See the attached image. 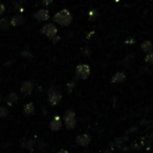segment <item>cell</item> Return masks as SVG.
Wrapping results in <instances>:
<instances>
[{
  "label": "cell",
  "instance_id": "cell-10",
  "mask_svg": "<svg viewBox=\"0 0 153 153\" xmlns=\"http://www.w3.org/2000/svg\"><path fill=\"white\" fill-rule=\"evenodd\" d=\"M125 80H126V74L124 72H117L112 78L113 83H121V82L125 81Z\"/></svg>",
  "mask_w": 153,
  "mask_h": 153
},
{
  "label": "cell",
  "instance_id": "cell-18",
  "mask_svg": "<svg viewBox=\"0 0 153 153\" xmlns=\"http://www.w3.org/2000/svg\"><path fill=\"white\" fill-rule=\"evenodd\" d=\"M4 10H5L4 5H3L2 3H0V16H1V15H2V14H3V12H4Z\"/></svg>",
  "mask_w": 153,
  "mask_h": 153
},
{
  "label": "cell",
  "instance_id": "cell-15",
  "mask_svg": "<svg viewBox=\"0 0 153 153\" xmlns=\"http://www.w3.org/2000/svg\"><path fill=\"white\" fill-rule=\"evenodd\" d=\"M145 61H146V63L153 65V51H150V53H148V55H147L146 58H145Z\"/></svg>",
  "mask_w": 153,
  "mask_h": 153
},
{
  "label": "cell",
  "instance_id": "cell-11",
  "mask_svg": "<svg viewBox=\"0 0 153 153\" xmlns=\"http://www.w3.org/2000/svg\"><path fill=\"white\" fill-rule=\"evenodd\" d=\"M23 22H24V20L21 16H15V17L11 20V24L13 26L21 25V24H23Z\"/></svg>",
  "mask_w": 153,
  "mask_h": 153
},
{
  "label": "cell",
  "instance_id": "cell-3",
  "mask_svg": "<svg viewBox=\"0 0 153 153\" xmlns=\"http://www.w3.org/2000/svg\"><path fill=\"white\" fill-rule=\"evenodd\" d=\"M64 122H65V126L67 129L71 130L74 128L76 124V115H74V112L72 110H67L65 112V115H64Z\"/></svg>",
  "mask_w": 153,
  "mask_h": 153
},
{
  "label": "cell",
  "instance_id": "cell-20",
  "mask_svg": "<svg viewBox=\"0 0 153 153\" xmlns=\"http://www.w3.org/2000/svg\"><path fill=\"white\" fill-rule=\"evenodd\" d=\"M58 153H68V152H67V151L65 150V149H62V150H60V151H59V152H58Z\"/></svg>",
  "mask_w": 153,
  "mask_h": 153
},
{
  "label": "cell",
  "instance_id": "cell-5",
  "mask_svg": "<svg viewBox=\"0 0 153 153\" xmlns=\"http://www.w3.org/2000/svg\"><path fill=\"white\" fill-rule=\"evenodd\" d=\"M62 99V96L61 94H60L58 90L56 89H53V90H49V94H48V102L51 105H53V106H55V105H57L58 103L61 101Z\"/></svg>",
  "mask_w": 153,
  "mask_h": 153
},
{
  "label": "cell",
  "instance_id": "cell-8",
  "mask_svg": "<svg viewBox=\"0 0 153 153\" xmlns=\"http://www.w3.org/2000/svg\"><path fill=\"white\" fill-rule=\"evenodd\" d=\"M61 126H62V123L59 117H55L53 121L51 122V129L53 130V131H58V130H60L61 129Z\"/></svg>",
  "mask_w": 153,
  "mask_h": 153
},
{
  "label": "cell",
  "instance_id": "cell-13",
  "mask_svg": "<svg viewBox=\"0 0 153 153\" xmlns=\"http://www.w3.org/2000/svg\"><path fill=\"white\" fill-rule=\"evenodd\" d=\"M34 110H35V106H34L33 103H28V104H26L25 106H24V109H23V111H24L25 114H32V113L34 112Z\"/></svg>",
  "mask_w": 153,
  "mask_h": 153
},
{
  "label": "cell",
  "instance_id": "cell-2",
  "mask_svg": "<svg viewBox=\"0 0 153 153\" xmlns=\"http://www.w3.org/2000/svg\"><path fill=\"white\" fill-rule=\"evenodd\" d=\"M90 74V67L87 64H80L76 68V76L81 80L87 79Z\"/></svg>",
  "mask_w": 153,
  "mask_h": 153
},
{
  "label": "cell",
  "instance_id": "cell-1",
  "mask_svg": "<svg viewBox=\"0 0 153 153\" xmlns=\"http://www.w3.org/2000/svg\"><path fill=\"white\" fill-rule=\"evenodd\" d=\"M53 21L62 26H68L72 21V16L67 10H61L53 16Z\"/></svg>",
  "mask_w": 153,
  "mask_h": 153
},
{
  "label": "cell",
  "instance_id": "cell-4",
  "mask_svg": "<svg viewBox=\"0 0 153 153\" xmlns=\"http://www.w3.org/2000/svg\"><path fill=\"white\" fill-rule=\"evenodd\" d=\"M41 33H42L43 35H45V36H47L48 38L51 39L53 37H55L56 35H57L58 30H57V27H56L55 24L48 23V24H45L44 26H42V28H41Z\"/></svg>",
  "mask_w": 153,
  "mask_h": 153
},
{
  "label": "cell",
  "instance_id": "cell-19",
  "mask_svg": "<svg viewBox=\"0 0 153 153\" xmlns=\"http://www.w3.org/2000/svg\"><path fill=\"white\" fill-rule=\"evenodd\" d=\"M40 2H42L43 4H49L51 2V0H39Z\"/></svg>",
  "mask_w": 153,
  "mask_h": 153
},
{
  "label": "cell",
  "instance_id": "cell-12",
  "mask_svg": "<svg viewBox=\"0 0 153 153\" xmlns=\"http://www.w3.org/2000/svg\"><path fill=\"white\" fill-rule=\"evenodd\" d=\"M142 49L145 53H150V51H152V43H151L150 41H145V42H143Z\"/></svg>",
  "mask_w": 153,
  "mask_h": 153
},
{
  "label": "cell",
  "instance_id": "cell-9",
  "mask_svg": "<svg viewBox=\"0 0 153 153\" xmlns=\"http://www.w3.org/2000/svg\"><path fill=\"white\" fill-rule=\"evenodd\" d=\"M33 89H34V86H33V84L30 81H25L21 85V91L24 94H30L33 91Z\"/></svg>",
  "mask_w": 153,
  "mask_h": 153
},
{
  "label": "cell",
  "instance_id": "cell-17",
  "mask_svg": "<svg viewBox=\"0 0 153 153\" xmlns=\"http://www.w3.org/2000/svg\"><path fill=\"white\" fill-rule=\"evenodd\" d=\"M7 117V109L4 107H0V117Z\"/></svg>",
  "mask_w": 153,
  "mask_h": 153
},
{
  "label": "cell",
  "instance_id": "cell-7",
  "mask_svg": "<svg viewBox=\"0 0 153 153\" xmlns=\"http://www.w3.org/2000/svg\"><path fill=\"white\" fill-rule=\"evenodd\" d=\"M76 144H79L80 146H87L90 143V137L87 134H82V135L76 137Z\"/></svg>",
  "mask_w": 153,
  "mask_h": 153
},
{
  "label": "cell",
  "instance_id": "cell-6",
  "mask_svg": "<svg viewBox=\"0 0 153 153\" xmlns=\"http://www.w3.org/2000/svg\"><path fill=\"white\" fill-rule=\"evenodd\" d=\"M34 17L36 18L38 21H45V20L49 19V13L47 10L42 9V10H39L34 15Z\"/></svg>",
  "mask_w": 153,
  "mask_h": 153
},
{
  "label": "cell",
  "instance_id": "cell-16",
  "mask_svg": "<svg viewBox=\"0 0 153 153\" xmlns=\"http://www.w3.org/2000/svg\"><path fill=\"white\" fill-rule=\"evenodd\" d=\"M17 96H16L15 94H9V97L7 98V102H10V104H12V103H14V102H16L17 101Z\"/></svg>",
  "mask_w": 153,
  "mask_h": 153
},
{
  "label": "cell",
  "instance_id": "cell-14",
  "mask_svg": "<svg viewBox=\"0 0 153 153\" xmlns=\"http://www.w3.org/2000/svg\"><path fill=\"white\" fill-rule=\"evenodd\" d=\"M10 22L7 19H1L0 20V28L1 30H7L10 27Z\"/></svg>",
  "mask_w": 153,
  "mask_h": 153
}]
</instances>
